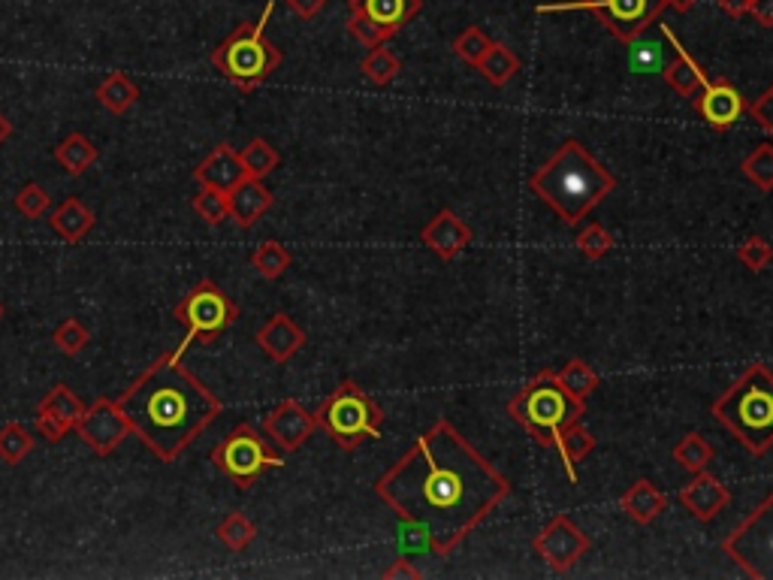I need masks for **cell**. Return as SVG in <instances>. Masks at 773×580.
<instances>
[{
  "label": "cell",
  "mask_w": 773,
  "mask_h": 580,
  "mask_svg": "<svg viewBox=\"0 0 773 580\" xmlns=\"http://www.w3.org/2000/svg\"><path fill=\"white\" fill-rule=\"evenodd\" d=\"M212 463L240 489H248L269 468L285 466V451H275L254 423L242 421L212 447Z\"/></svg>",
  "instance_id": "obj_8"
},
{
  "label": "cell",
  "mask_w": 773,
  "mask_h": 580,
  "mask_svg": "<svg viewBox=\"0 0 773 580\" xmlns=\"http://www.w3.org/2000/svg\"><path fill=\"white\" fill-rule=\"evenodd\" d=\"M290 3V10L299 15V19H315L324 7H327V0H287Z\"/></svg>",
  "instance_id": "obj_49"
},
{
  "label": "cell",
  "mask_w": 773,
  "mask_h": 580,
  "mask_svg": "<svg viewBox=\"0 0 773 580\" xmlns=\"http://www.w3.org/2000/svg\"><path fill=\"white\" fill-rule=\"evenodd\" d=\"M94 97H97L113 115H125L137 106L139 85L130 80L127 73H109V76L97 85Z\"/></svg>",
  "instance_id": "obj_27"
},
{
  "label": "cell",
  "mask_w": 773,
  "mask_h": 580,
  "mask_svg": "<svg viewBox=\"0 0 773 580\" xmlns=\"http://www.w3.org/2000/svg\"><path fill=\"white\" fill-rule=\"evenodd\" d=\"M52 341L57 345V351H64L67 357H76V354H82L88 348L92 330H88L80 318H67L57 324L55 333H52Z\"/></svg>",
  "instance_id": "obj_39"
},
{
  "label": "cell",
  "mask_w": 773,
  "mask_h": 580,
  "mask_svg": "<svg viewBox=\"0 0 773 580\" xmlns=\"http://www.w3.org/2000/svg\"><path fill=\"white\" fill-rule=\"evenodd\" d=\"M230 197V218L240 224L242 230H248V228H254L257 221H261L269 209H273V203H275V197H273V191L263 184V179H242L233 191L227 193Z\"/></svg>",
  "instance_id": "obj_22"
},
{
  "label": "cell",
  "mask_w": 773,
  "mask_h": 580,
  "mask_svg": "<svg viewBox=\"0 0 773 580\" xmlns=\"http://www.w3.org/2000/svg\"><path fill=\"white\" fill-rule=\"evenodd\" d=\"M728 499H731L728 487H722V481L707 475V472H695V478L686 487H680V505L701 524L726 512Z\"/></svg>",
  "instance_id": "obj_19"
},
{
  "label": "cell",
  "mask_w": 773,
  "mask_h": 580,
  "mask_svg": "<svg viewBox=\"0 0 773 580\" xmlns=\"http://www.w3.org/2000/svg\"><path fill=\"white\" fill-rule=\"evenodd\" d=\"M254 341H257V348H261L269 360L287 363V360L306 345V330H303L290 315L278 312V315H273V318L266 320L261 330H257Z\"/></svg>",
  "instance_id": "obj_17"
},
{
  "label": "cell",
  "mask_w": 773,
  "mask_h": 580,
  "mask_svg": "<svg viewBox=\"0 0 773 580\" xmlns=\"http://www.w3.org/2000/svg\"><path fill=\"white\" fill-rule=\"evenodd\" d=\"M695 109L701 113L707 125L722 134L731 125H738L740 115L746 113V103H743V94L728 80H710L701 92L695 94Z\"/></svg>",
  "instance_id": "obj_15"
},
{
  "label": "cell",
  "mask_w": 773,
  "mask_h": 580,
  "mask_svg": "<svg viewBox=\"0 0 773 580\" xmlns=\"http://www.w3.org/2000/svg\"><path fill=\"white\" fill-rule=\"evenodd\" d=\"M76 433L97 456H109L125 442L127 435H134L127 423L125 411L118 409V402L109 397H100L92 405H85V414L76 423Z\"/></svg>",
  "instance_id": "obj_13"
},
{
  "label": "cell",
  "mask_w": 773,
  "mask_h": 580,
  "mask_svg": "<svg viewBox=\"0 0 773 580\" xmlns=\"http://www.w3.org/2000/svg\"><path fill=\"white\" fill-rule=\"evenodd\" d=\"M423 10V0H348V12L366 15L386 36H396Z\"/></svg>",
  "instance_id": "obj_21"
},
{
  "label": "cell",
  "mask_w": 773,
  "mask_h": 580,
  "mask_svg": "<svg viewBox=\"0 0 773 580\" xmlns=\"http://www.w3.org/2000/svg\"><path fill=\"white\" fill-rule=\"evenodd\" d=\"M557 378L562 381V387L569 390L571 397L583 399V402H586L590 393L599 390V376L592 372V366L586 363V360H578V357L562 366V369L557 372Z\"/></svg>",
  "instance_id": "obj_36"
},
{
  "label": "cell",
  "mask_w": 773,
  "mask_h": 580,
  "mask_svg": "<svg viewBox=\"0 0 773 580\" xmlns=\"http://www.w3.org/2000/svg\"><path fill=\"white\" fill-rule=\"evenodd\" d=\"M710 414L734 435L752 456L773 447V372L752 363L743 376L713 402Z\"/></svg>",
  "instance_id": "obj_4"
},
{
  "label": "cell",
  "mask_w": 773,
  "mask_h": 580,
  "mask_svg": "<svg viewBox=\"0 0 773 580\" xmlns=\"http://www.w3.org/2000/svg\"><path fill=\"white\" fill-rule=\"evenodd\" d=\"M36 414L52 418V421L61 423L64 430H76V423H80V418L85 414V402L80 399V393H73V387L70 384H55L46 397L40 399Z\"/></svg>",
  "instance_id": "obj_25"
},
{
  "label": "cell",
  "mask_w": 773,
  "mask_h": 580,
  "mask_svg": "<svg viewBox=\"0 0 773 580\" xmlns=\"http://www.w3.org/2000/svg\"><path fill=\"white\" fill-rule=\"evenodd\" d=\"M240 158L248 179H266V176H269L273 170H278V164H282L278 148H275L269 139H261V137L251 139L248 146L240 151Z\"/></svg>",
  "instance_id": "obj_30"
},
{
  "label": "cell",
  "mask_w": 773,
  "mask_h": 580,
  "mask_svg": "<svg viewBox=\"0 0 773 580\" xmlns=\"http://www.w3.org/2000/svg\"><path fill=\"white\" fill-rule=\"evenodd\" d=\"M489 46H493V40H489V36L480 31V28H475V24H472V28H466V31H463V34L454 40L456 57H459V61H466L468 67H475L480 57L487 55Z\"/></svg>",
  "instance_id": "obj_42"
},
{
  "label": "cell",
  "mask_w": 773,
  "mask_h": 580,
  "mask_svg": "<svg viewBox=\"0 0 773 580\" xmlns=\"http://www.w3.org/2000/svg\"><path fill=\"white\" fill-rule=\"evenodd\" d=\"M661 36H665V40L674 46L671 64H665V70H661V80L668 82L680 97H695V94L701 92L707 82H710V76H707L705 67H701V64H698V61H695V57L680 46V40L674 36L671 28H661Z\"/></svg>",
  "instance_id": "obj_20"
},
{
  "label": "cell",
  "mask_w": 773,
  "mask_h": 580,
  "mask_svg": "<svg viewBox=\"0 0 773 580\" xmlns=\"http://www.w3.org/2000/svg\"><path fill=\"white\" fill-rule=\"evenodd\" d=\"M746 109H750V115L755 118V125L762 127L764 134H771L773 137V85L762 94V97H759V101H752Z\"/></svg>",
  "instance_id": "obj_47"
},
{
  "label": "cell",
  "mask_w": 773,
  "mask_h": 580,
  "mask_svg": "<svg viewBox=\"0 0 773 580\" xmlns=\"http://www.w3.org/2000/svg\"><path fill=\"white\" fill-rule=\"evenodd\" d=\"M290 263H294L290 251H287L278 240L261 242V245L254 249V254H251V266H254V270H257V275H263L266 282L282 278V275L290 270Z\"/></svg>",
  "instance_id": "obj_29"
},
{
  "label": "cell",
  "mask_w": 773,
  "mask_h": 580,
  "mask_svg": "<svg viewBox=\"0 0 773 580\" xmlns=\"http://www.w3.org/2000/svg\"><path fill=\"white\" fill-rule=\"evenodd\" d=\"M738 261L750 270V273H762L764 266L773 261V245L762 236H750L738 249Z\"/></svg>",
  "instance_id": "obj_44"
},
{
  "label": "cell",
  "mask_w": 773,
  "mask_h": 580,
  "mask_svg": "<svg viewBox=\"0 0 773 580\" xmlns=\"http://www.w3.org/2000/svg\"><path fill=\"white\" fill-rule=\"evenodd\" d=\"M595 451V435L590 433V430H583L578 423H571V426H565L562 430V466H565V472H569V481L571 484H578V472H574V463H580L583 456L592 454Z\"/></svg>",
  "instance_id": "obj_32"
},
{
  "label": "cell",
  "mask_w": 773,
  "mask_h": 580,
  "mask_svg": "<svg viewBox=\"0 0 773 580\" xmlns=\"http://www.w3.org/2000/svg\"><path fill=\"white\" fill-rule=\"evenodd\" d=\"M529 188L559 215L562 224H580L616 188V176L592 158L580 139H565L541 170L532 172Z\"/></svg>",
  "instance_id": "obj_3"
},
{
  "label": "cell",
  "mask_w": 773,
  "mask_h": 580,
  "mask_svg": "<svg viewBox=\"0 0 773 580\" xmlns=\"http://www.w3.org/2000/svg\"><path fill=\"white\" fill-rule=\"evenodd\" d=\"M348 34H351L353 40L366 49H375L390 40V36H386L375 22H369L366 15H357V12H348Z\"/></svg>",
  "instance_id": "obj_45"
},
{
  "label": "cell",
  "mask_w": 773,
  "mask_h": 580,
  "mask_svg": "<svg viewBox=\"0 0 773 580\" xmlns=\"http://www.w3.org/2000/svg\"><path fill=\"white\" fill-rule=\"evenodd\" d=\"M218 541L227 547V550H233V553H242V550H248L251 541L257 538V526L251 524L248 517L242 512H233L227 514L221 524H218Z\"/></svg>",
  "instance_id": "obj_35"
},
{
  "label": "cell",
  "mask_w": 773,
  "mask_h": 580,
  "mask_svg": "<svg viewBox=\"0 0 773 580\" xmlns=\"http://www.w3.org/2000/svg\"><path fill=\"white\" fill-rule=\"evenodd\" d=\"M49 193L43 191V184L28 182L22 191L15 193V212L24 218H43L49 212Z\"/></svg>",
  "instance_id": "obj_43"
},
{
  "label": "cell",
  "mask_w": 773,
  "mask_h": 580,
  "mask_svg": "<svg viewBox=\"0 0 773 580\" xmlns=\"http://www.w3.org/2000/svg\"><path fill=\"white\" fill-rule=\"evenodd\" d=\"M188 341H179L115 399L130 430L160 463H176L205 426L215 421L224 402L182 363Z\"/></svg>",
  "instance_id": "obj_2"
},
{
  "label": "cell",
  "mask_w": 773,
  "mask_h": 580,
  "mask_svg": "<svg viewBox=\"0 0 773 580\" xmlns=\"http://www.w3.org/2000/svg\"><path fill=\"white\" fill-rule=\"evenodd\" d=\"M628 57L635 73H656L665 70V49L656 40H644V34L628 43Z\"/></svg>",
  "instance_id": "obj_40"
},
{
  "label": "cell",
  "mask_w": 773,
  "mask_h": 580,
  "mask_svg": "<svg viewBox=\"0 0 773 580\" xmlns=\"http://www.w3.org/2000/svg\"><path fill=\"white\" fill-rule=\"evenodd\" d=\"M3 315H7V308H3V303H0V320H3Z\"/></svg>",
  "instance_id": "obj_54"
},
{
  "label": "cell",
  "mask_w": 773,
  "mask_h": 580,
  "mask_svg": "<svg viewBox=\"0 0 773 580\" xmlns=\"http://www.w3.org/2000/svg\"><path fill=\"white\" fill-rule=\"evenodd\" d=\"M620 505H623V512L635 520V524L647 526L653 524L656 517H659L665 508H668V496L661 493L653 481L640 478L635 481L632 487L623 493V499H620Z\"/></svg>",
  "instance_id": "obj_24"
},
{
  "label": "cell",
  "mask_w": 773,
  "mask_h": 580,
  "mask_svg": "<svg viewBox=\"0 0 773 580\" xmlns=\"http://www.w3.org/2000/svg\"><path fill=\"white\" fill-rule=\"evenodd\" d=\"M750 15L762 28H773V0H752Z\"/></svg>",
  "instance_id": "obj_50"
},
{
  "label": "cell",
  "mask_w": 773,
  "mask_h": 580,
  "mask_svg": "<svg viewBox=\"0 0 773 580\" xmlns=\"http://www.w3.org/2000/svg\"><path fill=\"white\" fill-rule=\"evenodd\" d=\"M713 444L707 442L701 433H686L680 442L674 444V460L680 463L686 472H707V466L713 463Z\"/></svg>",
  "instance_id": "obj_33"
},
{
  "label": "cell",
  "mask_w": 773,
  "mask_h": 580,
  "mask_svg": "<svg viewBox=\"0 0 773 580\" xmlns=\"http://www.w3.org/2000/svg\"><path fill=\"white\" fill-rule=\"evenodd\" d=\"M172 315L188 330L184 333L188 345H193V341L197 345H212L221 333H227L236 324L240 306L230 299L224 287L215 285L212 278H203L176 303Z\"/></svg>",
  "instance_id": "obj_9"
},
{
  "label": "cell",
  "mask_w": 773,
  "mask_h": 580,
  "mask_svg": "<svg viewBox=\"0 0 773 580\" xmlns=\"http://www.w3.org/2000/svg\"><path fill=\"white\" fill-rule=\"evenodd\" d=\"M49 224H52V230H55L61 240L70 242V245H80V242L92 233L94 224H97V215H94L88 205L82 203L80 197H67V200L49 215Z\"/></svg>",
  "instance_id": "obj_23"
},
{
  "label": "cell",
  "mask_w": 773,
  "mask_h": 580,
  "mask_svg": "<svg viewBox=\"0 0 773 580\" xmlns=\"http://www.w3.org/2000/svg\"><path fill=\"white\" fill-rule=\"evenodd\" d=\"M55 160L70 172V176H85L94 164L100 160V148L94 146L85 134H70L55 146Z\"/></svg>",
  "instance_id": "obj_26"
},
{
  "label": "cell",
  "mask_w": 773,
  "mask_h": 580,
  "mask_svg": "<svg viewBox=\"0 0 773 580\" xmlns=\"http://www.w3.org/2000/svg\"><path fill=\"white\" fill-rule=\"evenodd\" d=\"M381 578L384 580H396V578L399 580H417L421 578V571L414 569L409 559H396V562H393V566H390V569H386Z\"/></svg>",
  "instance_id": "obj_48"
},
{
  "label": "cell",
  "mask_w": 773,
  "mask_h": 580,
  "mask_svg": "<svg viewBox=\"0 0 773 580\" xmlns=\"http://www.w3.org/2000/svg\"><path fill=\"white\" fill-rule=\"evenodd\" d=\"M719 7H722V12L731 15V19H740V15H746V12H750L752 0H719Z\"/></svg>",
  "instance_id": "obj_51"
},
{
  "label": "cell",
  "mask_w": 773,
  "mask_h": 580,
  "mask_svg": "<svg viewBox=\"0 0 773 580\" xmlns=\"http://www.w3.org/2000/svg\"><path fill=\"white\" fill-rule=\"evenodd\" d=\"M574 245H578L583 257H590V261H602L604 254L614 249V236H611V230L604 228V224L592 221V224H586V228L580 230Z\"/></svg>",
  "instance_id": "obj_41"
},
{
  "label": "cell",
  "mask_w": 773,
  "mask_h": 580,
  "mask_svg": "<svg viewBox=\"0 0 773 580\" xmlns=\"http://www.w3.org/2000/svg\"><path fill=\"white\" fill-rule=\"evenodd\" d=\"M421 240L423 245L433 249L442 261H454L456 254L472 242V228H468L466 221L456 215V212L442 209V212L421 230Z\"/></svg>",
  "instance_id": "obj_18"
},
{
  "label": "cell",
  "mask_w": 773,
  "mask_h": 580,
  "mask_svg": "<svg viewBox=\"0 0 773 580\" xmlns=\"http://www.w3.org/2000/svg\"><path fill=\"white\" fill-rule=\"evenodd\" d=\"M475 70H478L480 76H484L493 88H505V85L520 73V57L513 55L508 46L493 43V46L487 49V55L475 64Z\"/></svg>",
  "instance_id": "obj_28"
},
{
  "label": "cell",
  "mask_w": 773,
  "mask_h": 580,
  "mask_svg": "<svg viewBox=\"0 0 773 580\" xmlns=\"http://www.w3.org/2000/svg\"><path fill=\"white\" fill-rule=\"evenodd\" d=\"M399 541H402V547H405V550H414V553H426V550H433L430 532H426L423 526L409 524V520H402V532H399Z\"/></svg>",
  "instance_id": "obj_46"
},
{
  "label": "cell",
  "mask_w": 773,
  "mask_h": 580,
  "mask_svg": "<svg viewBox=\"0 0 773 580\" xmlns=\"http://www.w3.org/2000/svg\"><path fill=\"white\" fill-rule=\"evenodd\" d=\"M592 12L620 43H632L647 34L668 12L665 0H569V3H541L538 12Z\"/></svg>",
  "instance_id": "obj_10"
},
{
  "label": "cell",
  "mask_w": 773,
  "mask_h": 580,
  "mask_svg": "<svg viewBox=\"0 0 773 580\" xmlns=\"http://www.w3.org/2000/svg\"><path fill=\"white\" fill-rule=\"evenodd\" d=\"M740 172L750 179L755 188L773 191V146H755L740 164Z\"/></svg>",
  "instance_id": "obj_38"
},
{
  "label": "cell",
  "mask_w": 773,
  "mask_h": 580,
  "mask_svg": "<svg viewBox=\"0 0 773 580\" xmlns=\"http://www.w3.org/2000/svg\"><path fill=\"white\" fill-rule=\"evenodd\" d=\"M315 430H318L315 414L308 409H303L296 399L278 402V405L263 418V433H266V439H269L278 451H285V454L299 451V447L315 435Z\"/></svg>",
  "instance_id": "obj_14"
},
{
  "label": "cell",
  "mask_w": 773,
  "mask_h": 580,
  "mask_svg": "<svg viewBox=\"0 0 773 580\" xmlns=\"http://www.w3.org/2000/svg\"><path fill=\"white\" fill-rule=\"evenodd\" d=\"M275 3L269 0L263 7L261 19L257 22H242L230 31L221 43L215 46V52L209 55L212 67L224 76V80L240 88L242 94H251L261 88L263 82L273 76L275 70L282 67V49L266 40V24L273 19Z\"/></svg>",
  "instance_id": "obj_6"
},
{
  "label": "cell",
  "mask_w": 773,
  "mask_h": 580,
  "mask_svg": "<svg viewBox=\"0 0 773 580\" xmlns=\"http://www.w3.org/2000/svg\"><path fill=\"white\" fill-rule=\"evenodd\" d=\"M315 421L341 451H357L366 439H378L384 426V411L360 384L341 381L330 397L320 402Z\"/></svg>",
  "instance_id": "obj_7"
},
{
  "label": "cell",
  "mask_w": 773,
  "mask_h": 580,
  "mask_svg": "<svg viewBox=\"0 0 773 580\" xmlns=\"http://www.w3.org/2000/svg\"><path fill=\"white\" fill-rule=\"evenodd\" d=\"M191 205L209 228H218L230 218V197L224 191H215V188H200L193 193Z\"/></svg>",
  "instance_id": "obj_37"
},
{
  "label": "cell",
  "mask_w": 773,
  "mask_h": 580,
  "mask_svg": "<svg viewBox=\"0 0 773 580\" xmlns=\"http://www.w3.org/2000/svg\"><path fill=\"white\" fill-rule=\"evenodd\" d=\"M34 447V433H31L24 423H7V426H0V460H3L7 466H19Z\"/></svg>",
  "instance_id": "obj_34"
},
{
  "label": "cell",
  "mask_w": 773,
  "mask_h": 580,
  "mask_svg": "<svg viewBox=\"0 0 773 580\" xmlns=\"http://www.w3.org/2000/svg\"><path fill=\"white\" fill-rule=\"evenodd\" d=\"M665 3H668V10L674 12H689L698 0H665Z\"/></svg>",
  "instance_id": "obj_52"
},
{
  "label": "cell",
  "mask_w": 773,
  "mask_h": 580,
  "mask_svg": "<svg viewBox=\"0 0 773 580\" xmlns=\"http://www.w3.org/2000/svg\"><path fill=\"white\" fill-rule=\"evenodd\" d=\"M245 179V167H242V158L236 148L230 143H218L203 160L200 167L193 170V182L200 188H215V191L230 193L236 184Z\"/></svg>",
  "instance_id": "obj_16"
},
{
  "label": "cell",
  "mask_w": 773,
  "mask_h": 580,
  "mask_svg": "<svg viewBox=\"0 0 773 580\" xmlns=\"http://www.w3.org/2000/svg\"><path fill=\"white\" fill-rule=\"evenodd\" d=\"M726 557L752 580H773V493L722 541Z\"/></svg>",
  "instance_id": "obj_11"
},
{
  "label": "cell",
  "mask_w": 773,
  "mask_h": 580,
  "mask_svg": "<svg viewBox=\"0 0 773 580\" xmlns=\"http://www.w3.org/2000/svg\"><path fill=\"white\" fill-rule=\"evenodd\" d=\"M360 70H363V76L372 82V85L384 88V85H390V82L402 73V61H399V55L393 49L381 43V46L369 49V55L363 57Z\"/></svg>",
  "instance_id": "obj_31"
},
{
  "label": "cell",
  "mask_w": 773,
  "mask_h": 580,
  "mask_svg": "<svg viewBox=\"0 0 773 580\" xmlns=\"http://www.w3.org/2000/svg\"><path fill=\"white\" fill-rule=\"evenodd\" d=\"M10 137H12L10 118H7V115L0 113V146H3V143H7V139H10Z\"/></svg>",
  "instance_id": "obj_53"
},
{
  "label": "cell",
  "mask_w": 773,
  "mask_h": 580,
  "mask_svg": "<svg viewBox=\"0 0 773 580\" xmlns=\"http://www.w3.org/2000/svg\"><path fill=\"white\" fill-rule=\"evenodd\" d=\"M508 414L541 447L562 451V430L586 414V402L571 397L553 369H541L529 384L513 393V399L508 402Z\"/></svg>",
  "instance_id": "obj_5"
},
{
  "label": "cell",
  "mask_w": 773,
  "mask_h": 580,
  "mask_svg": "<svg viewBox=\"0 0 773 580\" xmlns=\"http://www.w3.org/2000/svg\"><path fill=\"white\" fill-rule=\"evenodd\" d=\"M375 493L399 520L430 532L435 557H451L511 496V481L454 423L435 421L375 481Z\"/></svg>",
  "instance_id": "obj_1"
},
{
  "label": "cell",
  "mask_w": 773,
  "mask_h": 580,
  "mask_svg": "<svg viewBox=\"0 0 773 580\" xmlns=\"http://www.w3.org/2000/svg\"><path fill=\"white\" fill-rule=\"evenodd\" d=\"M590 535L583 532L565 514H557L541 532L534 535V553L559 574L569 571L571 566H578L580 559L590 553Z\"/></svg>",
  "instance_id": "obj_12"
}]
</instances>
